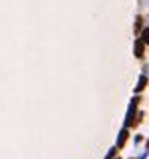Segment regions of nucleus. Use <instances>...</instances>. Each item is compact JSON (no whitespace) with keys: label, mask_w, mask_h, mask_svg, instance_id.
Masks as SVG:
<instances>
[{"label":"nucleus","mask_w":149,"mask_h":159,"mask_svg":"<svg viewBox=\"0 0 149 159\" xmlns=\"http://www.w3.org/2000/svg\"><path fill=\"white\" fill-rule=\"evenodd\" d=\"M137 103L139 99H133L129 105V111H127V117H125V127H129L131 123H133V117H135V111H137Z\"/></svg>","instance_id":"1"},{"label":"nucleus","mask_w":149,"mask_h":159,"mask_svg":"<svg viewBox=\"0 0 149 159\" xmlns=\"http://www.w3.org/2000/svg\"><path fill=\"white\" fill-rule=\"evenodd\" d=\"M143 51H145V43H143L141 39L135 40V57H137V58H143Z\"/></svg>","instance_id":"2"},{"label":"nucleus","mask_w":149,"mask_h":159,"mask_svg":"<svg viewBox=\"0 0 149 159\" xmlns=\"http://www.w3.org/2000/svg\"><path fill=\"white\" fill-rule=\"evenodd\" d=\"M127 137H129V133H127V127H123V129H121V133H119V139H117V147H119V149L125 145Z\"/></svg>","instance_id":"3"},{"label":"nucleus","mask_w":149,"mask_h":159,"mask_svg":"<svg viewBox=\"0 0 149 159\" xmlns=\"http://www.w3.org/2000/svg\"><path fill=\"white\" fill-rule=\"evenodd\" d=\"M145 85H147V77H145V75H141V77H139V81H137V87H135V91H137V93H141V91L145 89Z\"/></svg>","instance_id":"4"},{"label":"nucleus","mask_w":149,"mask_h":159,"mask_svg":"<svg viewBox=\"0 0 149 159\" xmlns=\"http://www.w3.org/2000/svg\"><path fill=\"white\" fill-rule=\"evenodd\" d=\"M141 40L145 44H149V26L147 28H143V32H141Z\"/></svg>","instance_id":"5"},{"label":"nucleus","mask_w":149,"mask_h":159,"mask_svg":"<svg viewBox=\"0 0 149 159\" xmlns=\"http://www.w3.org/2000/svg\"><path fill=\"white\" fill-rule=\"evenodd\" d=\"M147 149H149V139H147Z\"/></svg>","instance_id":"6"}]
</instances>
